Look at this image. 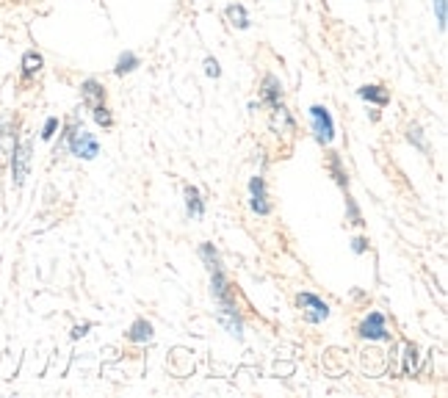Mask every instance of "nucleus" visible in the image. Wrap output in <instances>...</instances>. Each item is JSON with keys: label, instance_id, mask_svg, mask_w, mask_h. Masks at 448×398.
<instances>
[{"label": "nucleus", "instance_id": "f257e3e1", "mask_svg": "<svg viewBox=\"0 0 448 398\" xmlns=\"http://www.w3.org/2000/svg\"><path fill=\"white\" fill-rule=\"evenodd\" d=\"M199 255H202V260L208 263V271H211L213 296H216L219 305H222V321L230 326V332H232L235 338H241V321H238V312H235V305H232V291H230V282H227V277H224V271H222L219 255H216V249H213L211 244H205V246L199 249Z\"/></svg>", "mask_w": 448, "mask_h": 398}, {"label": "nucleus", "instance_id": "f03ea898", "mask_svg": "<svg viewBox=\"0 0 448 398\" xmlns=\"http://www.w3.org/2000/svg\"><path fill=\"white\" fill-rule=\"evenodd\" d=\"M70 150L78 155V158H94L97 155V150H100V144H97V138L86 131H70Z\"/></svg>", "mask_w": 448, "mask_h": 398}, {"label": "nucleus", "instance_id": "7ed1b4c3", "mask_svg": "<svg viewBox=\"0 0 448 398\" xmlns=\"http://www.w3.org/2000/svg\"><path fill=\"white\" fill-rule=\"evenodd\" d=\"M310 119H313L315 138H318L321 144H329V141H332V135H335V125H332L329 111H327L324 105H313V108H310Z\"/></svg>", "mask_w": 448, "mask_h": 398}, {"label": "nucleus", "instance_id": "20e7f679", "mask_svg": "<svg viewBox=\"0 0 448 398\" xmlns=\"http://www.w3.org/2000/svg\"><path fill=\"white\" fill-rule=\"evenodd\" d=\"M296 302H299V307L305 310V318H308V321H313V324L327 321L329 307H327L318 296H313V293H299V296H296Z\"/></svg>", "mask_w": 448, "mask_h": 398}, {"label": "nucleus", "instance_id": "39448f33", "mask_svg": "<svg viewBox=\"0 0 448 398\" xmlns=\"http://www.w3.org/2000/svg\"><path fill=\"white\" fill-rule=\"evenodd\" d=\"M360 335H362V338H368V340H382V338H388V326H385L382 312H371V315L362 321Z\"/></svg>", "mask_w": 448, "mask_h": 398}, {"label": "nucleus", "instance_id": "423d86ee", "mask_svg": "<svg viewBox=\"0 0 448 398\" xmlns=\"http://www.w3.org/2000/svg\"><path fill=\"white\" fill-rule=\"evenodd\" d=\"M28 164H31V144L22 141L14 147V183L22 185V180L28 175Z\"/></svg>", "mask_w": 448, "mask_h": 398}, {"label": "nucleus", "instance_id": "0eeeda50", "mask_svg": "<svg viewBox=\"0 0 448 398\" xmlns=\"http://www.w3.org/2000/svg\"><path fill=\"white\" fill-rule=\"evenodd\" d=\"M249 191H252V208L261 213V216H266L271 211L269 199H266V183H263V177H252V183H249Z\"/></svg>", "mask_w": 448, "mask_h": 398}, {"label": "nucleus", "instance_id": "6e6552de", "mask_svg": "<svg viewBox=\"0 0 448 398\" xmlns=\"http://www.w3.org/2000/svg\"><path fill=\"white\" fill-rule=\"evenodd\" d=\"M81 94H84V102L89 105L91 111L100 108V105H105V88L100 86L97 81H86V84L81 86Z\"/></svg>", "mask_w": 448, "mask_h": 398}, {"label": "nucleus", "instance_id": "1a4fd4ad", "mask_svg": "<svg viewBox=\"0 0 448 398\" xmlns=\"http://www.w3.org/2000/svg\"><path fill=\"white\" fill-rule=\"evenodd\" d=\"M360 97L368 100V102H376V105H388V100H390V94L382 86H362L360 88Z\"/></svg>", "mask_w": 448, "mask_h": 398}, {"label": "nucleus", "instance_id": "9d476101", "mask_svg": "<svg viewBox=\"0 0 448 398\" xmlns=\"http://www.w3.org/2000/svg\"><path fill=\"white\" fill-rule=\"evenodd\" d=\"M185 205H188V213H191V216H197V219L205 213V205H202L199 191H197L194 185H188V188H185Z\"/></svg>", "mask_w": 448, "mask_h": 398}, {"label": "nucleus", "instance_id": "9b49d317", "mask_svg": "<svg viewBox=\"0 0 448 398\" xmlns=\"http://www.w3.org/2000/svg\"><path fill=\"white\" fill-rule=\"evenodd\" d=\"M279 97H282V86H279V81H277V78H271V75H266V81H263V100H266L269 105H277V102H279Z\"/></svg>", "mask_w": 448, "mask_h": 398}, {"label": "nucleus", "instance_id": "f8f14e48", "mask_svg": "<svg viewBox=\"0 0 448 398\" xmlns=\"http://www.w3.org/2000/svg\"><path fill=\"white\" fill-rule=\"evenodd\" d=\"M128 338L136 340V343H144V340L152 338V326H150L147 321H136L133 326H131V335H128Z\"/></svg>", "mask_w": 448, "mask_h": 398}, {"label": "nucleus", "instance_id": "ddd939ff", "mask_svg": "<svg viewBox=\"0 0 448 398\" xmlns=\"http://www.w3.org/2000/svg\"><path fill=\"white\" fill-rule=\"evenodd\" d=\"M227 17H230V20H232V25H238V28H246V25H249V17H246V11H244V6H241V3L230 6V8H227Z\"/></svg>", "mask_w": 448, "mask_h": 398}, {"label": "nucleus", "instance_id": "4468645a", "mask_svg": "<svg viewBox=\"0 0 448 398\" xmlns=\"http://www.w3.org/2000/svg\"><path fill=\"white\" fill-rule=\"evenodd\" d=\"M39 67H42V55H39V53H28V55L22 58V72H25V75L39 72Z\"/></svg>", "mask_w": 448, "mask_h": 398}, {"label": "nucleus", "instance_id": "2eb2a0df", "mask_svg": "<svg viewBox=\"0 0 448 398\" xmlns=\"http://www.w3.org/2000/svg\"><path fill=\"white\" fill-rule=\"evenodd\" d=\"M136 67H138V58H136L133 53H125V55L117 61V69H114V72H117V75H125V72H131Z\"/></svg>", "mask_w": 448, "mask_h": 398}, {"label": "nucleus", "instance_id": "dca6fc26", "mask_svg": "<svg viewBox=\"0 0 448 398\" xmlns=\"http://www.w3.org/2000/svg\"><path fill=\"white\" fill-rule=\"evenodd\" d=\"M329 166H332V172H335V180H338L341 185H346V175H343V169H341V158H338V155H332Z\"/></svg>", "mask_w": 448, "mask_h": 398}, {"label": "nucleus", "instance_id": "f3484780", "mask_svg": "<svg viewBox=\"0 0 448 398\" xmlns=\"http://www.w3.org/2000/svg\"><path fill=\"white\" fill-rule=\"evenodd\" d=\"M435 8H437V22H440V28L446 31V20H448L446 0H435Z\"/></svg>", "mask_w": 448, "mask_h": 398}, {"label": "nucleus", "instance_id": "a211bd4d", "mask_svg": "<svg viewBox=\"0 0 448 398\" xmlns=\"http://www.w3.org/2000/svg\"><path fill=\"white\" fill-rule=\"evenodd\" d=\"M415 354H418L415 346H407V365H404V371H407V373H409V371H415V359H418Z\"/></svg>", "mask_w": 448, "mask_h": 398}, {"label": "nucleus", "instance_id": "6ab92c4d", "mask_svg": "<svg viewBox=\"0 0 448 398\" xmlns=\"http://www.w3.org/2000/svg\"><path fill=\"white\" fill-rule=\"evenodd\" d=\"M205 67H208V75H213V78H219V64H216L213 58H208V61H205Z\"/></svg>", "mask_w": 448, "mask_h": 398}, {"label": "nucleus", "instance_id": "aec40b11", "mask_svg": "<svg viewBox=\"0 0 448 398\" xmlns=\"http://www.w3.org/2000/svg\"><path fill=\"white\" fill-rule=\"evenodd\" d=\"M55 125H58L55 119H47V125H45V133H42V138H50V135H53V131H55Z\"/></svg>", "mask_w": 448, "mask_h": 398}, {"label": "nucleus", "instance_id": "412c9836", "mask_svg": "<svg viewBox=\"0 0 448 398\" xmlns=\"http://www.w3.org/2000/svg\"><path fill=\"white\" fill-rule=\"evenodd\" d=\"M86 329H89V324H84V326H78V329L72 332V338H81V335H86Z\"/></svg>", "mask_w": 448, "mask_h": 398}, {"label": "nucleus", "instance_id": "4be33fe9", "mask_svg": "<svg viewBox=\"0 0 448 398\" xmlns=\"http://www.w3.org/2000/svg\"><path fill=\"white\" fill-rule=\"evenodd\" d=\"M355 252H365V241H362V238L355 241Z\"/></svg>", "mask_w": 448, "mask_h": 398}]
</instances>
